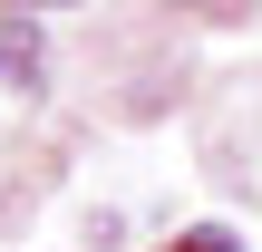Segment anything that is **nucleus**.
Listing matches in <instances>:
<instances>
[{"label":"nucleus","instance_id":"1","mask_svg":"<svg viewBox=\"0 0 262 252\" xmlns=\"http://www.w3.org/2000/svg\"><path fill=\"white\" fill-rule=\"evenodd\" d=\"M0 78H39V39L29 29H0Z\"/></svg>","mask_w":262,"mask_h":252}]
</instances>
